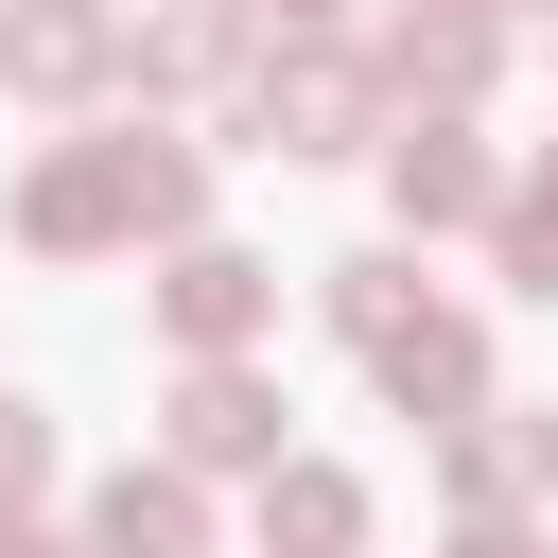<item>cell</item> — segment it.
<instances>
[{
	"instance_id": "cell-1",
	"label": "cell",
	"mask_w": 558,
	"mask_h": 558,
	"mask_svg": "<svg viewBox=\"0 0 558 558\" xmlns=\"http://www.w3.org/2000/svg\"><path fill=\"white\" fill-rule=\"evenodd\" d=\"M17 227H35V244H105V227H192V157H174V140H105V157L35 174V192H17Z\"/></svg>"
},
{
	"instance_id": "cell-2",
	"label": "cell",
	"mask_w": 558,
	"mask_h": 558,
	"mask_svg": "<svg viewBox=\"0 0 558 558\" xmlns=\"http://www.w3.org/2000/svg\"><path fill=\"white\" fill-rule=\"evenodd\" d=\"M174 453H192V471H244V453H279L262 384H244V366H192V384H174Z\"/></svg>"
},
{
	"instance_id": "cell-3",
	"label": "cell",
	"mask_w": 558,
	"mask_h": 558,
	"mask_svg": "<svg viewBox=\"0 0 558 558\" xmlns=\"http://www.w3.org/2000/svg\"><path fill=\"white\" fill-rule=\"evenodd\" d=\"M0 70H17V87H87V70H105V0H35V17H0Z\"/></svg>"
},
{
	"instance_id": "cell-4",
	"label": "cell",
	"mask_w": 558,
	"mask_h": 558,
	"mask_svg": "<svg viewBox=\"0 0 558 558\" xmlns=\"http://www.w3.org/2000/svg\"><path fill=\"white\" fill-rule=\"evenodd\" d=\"M174 331H192V349H244V331H262V262L192 244V262H174Z\"/></svg>"
},
{
	"instance_id": "cell-5",
	"label": "cell",
	"mask_w": 558,
	"mask_h": 558,
	"mask_svg": "<svg viewBox=\"0 0 558 558\" xmlns=\"http://www.w3.org/2000/svg\"><path fill=\"white\" fill-rule=\"evenodd\" d=\"M384 174H401V209H418V227H453V209H488V157H471L453 122H418V140L384 157Z\"/></svg>"
},
{
	"instance_id": "cell-6",
	"label": "cell",
	"mask_w": 558,
	"mask_h": 558,
	"mask_svg": "<svg viewBox=\"0 0 558 558\" xmlns=\"http://www.w3.org/2000/svg\"><path fill=\"white\" fill-rule=\"evenodd\" d=\"M262 523H279L296 558H349V541H366V488H349V471H279V488H262Z\"/></svg>"
},
{
	"instance_id": "cell-7",
	"label": "cell",
	"mask_w": 558,
	"mask_h": 558,
	"mask_svg": "<svg viewBox=\"0 0 558 558\" xmlns=\"http://www.w3.org/2000/svg\"><path fill=\"white\" fill-rule=\"evenodd\" d=\"M87 541H105V558H192V488H174V471H122Z\"/></svg>"
},
{
	"instance_id": "cell-8",
	"label": "cell",
	"mask_w": 558,
	"mask_h": 558,
	"mask_svg": "<svg viewBox=\"0 0 558 558\" xmlns=\"http://www.w3.org/2000/svg\"><path fill=\"white\" fill-rule=\"evenodd\" d=\"M384 384L453 418V401H471V331H453V314H401V331H384Z\"/></svg>"
},
{
	"instance_id": "cell-9",
	"label": "cell",
	"mask_w": 558,
	"mask_h": 558,
	"mask_svg": "<svg viewBox=\"0 0 558 558\" xmlns=\"http://www.w3.org/2000/svg\"><path fill=\"white\" fill-rule=\"evenodd\" d=\"M262 140H279V157L349 140V70H262Z\"/></svg>"
},
{
	"instance_id": "cell-10",
	"label": "cell",
	"mask_w": 558,
	"mask_h": 558,
	"mask_svg": "<svg viewBox=\"0 0 558 558\" xmlns=\"http://www.w3.org/2000/svg\"><path fill=\"white\" fill-rule=\"evenodd\" d=\"M471 70H488L471 17H401V87H471Z\"/></svg>"
},
{
	"instance_id": "cell-11",
	"label": "cell",
	"mask_w": 558,
	"mask_h": 558,
	"mask_svg": "<svg viewBox=\"0 0 558 558\" xmlns=\"http://www.w3.org/2000/svg\"><path fill=\"white\" fill-rule=\"evenodd\" d=\"M506 262H523V279H541V296H558V174H541V192H523V209H506Z\"/></svg>"
},
{
	"instance_id": "cell-12",
	"label": "cell",
	"mask_w": 558,
	"mask_h": 558,
	"mask_svg": "<svg viewBox=\"0 0 558 558\" xmlns=\"http://www.w3.org/2000/svg\"><path fill=\"white\" fill-rule=\"evenodd\" d=\"M17 488H52V436H35L17 401H0V506H17Z\"/></svg>"
},
{
	"instance_id": "cell-13",
	"label": "cell",
	"mask_w": 558,
	"mask_h": 558,
	"mask_svg": "<svg viewBox=\"0 0 558 558\" xmlns=\"http://www.w3.org/2000/svg\"><path fill=\"white\" fill-rule=\"evenodd\" d=\"M453 558H523V523H471V541H453Z\"/></svg>"
},
{
	"instance_id": "cell-14",
	"label": "cell",
	"mask_w": 558,
	"mask_h": 558,
	"mask_svg": "<svg viewBox=\"0 0 558 558\" xmlns=\"http://www.w3.org/2000/svg\"><path fill=\"white\" fill-rule=\"evenodd\" d=\"M279 17H331V0H279Z\"/></svg>"
}]
</instances>
